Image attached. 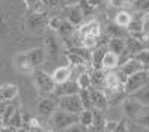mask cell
Returning <instances> with one entry per match:
<instances>
[{
  "label": "cell",
  "instance_id": "cell-26",
  "mask_svg": "<svg viewBox=\"0 0 149 132\" xmlns=\"http://www.w3.org/2000/svg\"><path fill=\"white\" fill-rule=\"evenodd\" d=\"M143 15L142 12H136V15H133V20H131L130 26H128V33L130 32H140L143 30Z\"/></svg>",
  "mask_w": 149,
  "mask_h": 132
},
{
  "label": "cell",
  "instance_id": "cell-30",
  "mask_svg": "<svg viewBox=\"0 0 149 132\" xmlns=\"http://www.w3.org/2000/svg\"><path fill=\"white\" fill-rule=\"evenodd\" d=\"M78 35H80V32H78ZM80 44H81V47L93 50L96 47V44H98V38L89 36V35H80Z\"/></svg>",
  "mask_w": 149,
  "mask_h": 132
},
{
  "label": "cell",
  "instance_id": "cell-9",
  "mask_svg": "<svg viewBox=\"0 0 149 132\" xmlns=\"http://www.w3.org/2000/svg\"><path fill=\"white\" fill-rule=\"evenodd\" d=\"M59 108V105H57V101H54V99H50V98H42L39 99V102H38V107H36V110H38V113H39V116H42V117H51L54 114V111Z\"/></svg>",
  "mask_w": 149,
  "mask_h": 132
},
{
  "label": "cell",
  "instance_id": "cell-4",
  "mask_svg": "<svg viewBox=\"0 0 149 132\" xmlns=\"http://www.w3.org/2000/svg\"><path fill=\"white\" fill-rule=\"evenodd\" d=\"M57 105H59L60 110H65V111L74 113V114H80L84 110L81 98H80V93L59 96V98H57Z\"/></svg>",
  "mask_w": 149,
  "mask_h": 132
},
{
  "label": "cell",
  "instance_id": "cell-3",
  "mask_svg": "<svg viewBox=\"0 0 149 132\" xmlns=\"http://www.w3.org/2000/svg\"><path fill=\"white\" fill-rule=\"evenodd\" d=\"M50 17L47 15L45 11L42 12H30L29 18L26 20V29L32 35H42L48 27Z\"/></svg>",
  "mask_w": 149,
  "mask_h": 132
},
{
  "label": "cell",
  "instance_id": "cell-44",
  "mask_svg": "<svg viewBox=\"0 0 149 132\" xmlns=\"http://www.w3.org/2000/svg\"><path fill=\"white\" fill-rule=\"evenodd\" d=\"M128 2H130V5H131V3H133V2H134V0H128Z\"/></svg>",
  "mask_w": 149,
  "mask_h": 132
},
{
  "label": "cell",
  "instance_id": "cell-18",
  "mask_svg": "<svg viewBox=\"0 0 149 132\" xmlns=\"http://www.w3.org/2000/svg\"><path fill=\"white\" fill-rule=\"evenodd\" d=\"M51 75H53L56 84L69 81V80H71V77H72V66H59V68L54 69Z\"/></svg>",
  "mask_w": 149,
  "mask_h": 132
},
{
  "label": "cell",
  "instance_id": "cell-14",
  "mask_svg": "<svg viewBox=\"0 0 149 132\" xmlns=\"http://www.w3.org/2000/svg\"><path fill=\"white\" fill-rule=\"evenodd\" d=\"M18 110V105L12 104V101L9 102H2V107H0V119H2V123H0V128L2 131L5 129L6 123L9 122V119L14 116V113Z\"/></svg>",
  "mask_w": 149,
  "mask_h": 132
},
{
  "label": "cell",
  "instance_id": "cell-13",
  "mask_svg": "<svg viewBox=\"0 0 149 132\" xmlns=\"http://www.w3.org/2000/svg\"><path fill=\"white\" fill-rule=\"evenodd\" d=\"M80 92V86L77 81H65V83H59L56 84L54 89V95L57 96H65V95H72V93H78Z\"/></svg>",
  "mask_w": 149,
  "mask_h": 132
},
{
  "label": "cell",
  "instance_id": "cell-35",
  "mask_svg": "<svg viewBox=\"0 0 149 132\" xmlns=\"http://www.w3.org/2000/svg\"><path fill=\"white\" fill-rule=\"evenodd\" d=\"M62 23H63L62 18H59V17H51L50 21H48V29H50V30H53L54 33H57L59 29L62 27Z\"/></svg>",
  "mask_w": 149,
  "mask_h": 132
},
{
  "label": "cell",
  "instance_id": "cell-42",
  "mask_svg": "<svg viewBox=\"0 0 149 132\" xmlns=\"http://www.w3.org/2000/svg\"><path fill=\"white\" fill-rule=\"evenodd\" d=\"M87 2H89V5L92 8H95V9H96V8H100L104 2H106V0H87Z\"/></svg>",
  "mask_w": 149,
  "mask_h": 132
},
{
  "label": "cell",
  "instance_id": "cell-2",
  "mask_svg": "<svg viewBox=\"0 0 149 132\" xmlns=\"http://www.w3.org/2000/svg\"><path fill=\"white\" fill-rule=\"evenodd\" d=\"M32 75H33V86L38 90L41 98L47 95H54L56 81H54L53 75H50L44 71H35Z\"/></svg>",
  "mask_w": 149,
  "mask_h": 132
},
{
  "label": "cell",
  "instance_id": "cell-6",
  "mask_svg": "<svg viewBox=\"0 0 149 132\" xmlns=\"http://www.w3.org/2000/svg\"><path fill=\"white\" fill-rule=\"evenodd\" d=\"M122 107H124L125 116L130 117L133 122H136L140 116H142V113L145 111V105L140 102L137 98H134V96L125 98L124 101H122Z\"/></svg>",
  "mask_w": 149,
  "mask_h": 132
},
{
  "label": "cell",
  "instance_id": "cell-24",
  "mask_svg": "<svg viewBox=\"0 0 149 132\" xmlns=\"http://www.w3.org/2000/svg\"><path fill=\"white\" fill-rule=\"evenodd\" d=\"M95 113L96 110H83L80 113V123L84 126V129H92L95 122Z\"/></svg>",
  "mask_w": 149,
  "mask_h": 132
},
{
  "label": "cell",
  "instance_id": "cell-36",
  "mask_svg": "<svg viewBox=\"0 0 149 132\" xmlns=\"http://www.w3.org/2000/svg\"><path fill=\"white\" fill-rule=\"evenodd\" d=\"M136 123H137V125H140L142 128L149 129V110H145V111L142 113V116L136 120Z\"/></svg>",
  "mask_w": 149,
  "mask_h": 132
},
{
  "label": "cell",
  "instance_id": "cell-22",
  "mask_svg": "<svg viewBox=\"0 0 149 132\" xmlns=\"http://www.w3.org/2000/svg\"><path fill=\"white\" fill-rule=\"evenodd\" d=\"M91 80H92V87H96V89L106 87V71L104 69H93L92 68Z\"/></svg>",
  "mask_w": 149,
  "mask_h": 132
},
{
  "label": "cell",
  "instance_id": "cell-43",
  "mask_svg": "<svg viewBox=\"0 0 149 132\" xmlns=\"http://www.w3.org/2000/svg\"><path fill=\"white\" fill-rule=\"evenodd\" d=\"M63 3H65V6H69V5H77V3H80V0H63Z\"/></svg>",
  "mask_w": 149,
  "mask_h": 132
},
{
  "label": "cell",
  "instance_id": "cell-38",
  "mask_svg": "<svg viewBox=\"0 0 149 132\" xmlns=\"http://www.w3.org/2000/svg\"><path fill=\"white\" fill-rule=\"evenodd\" d=\"M109 3H110V6L116 8V9H122V8L127 6L130 2L128 0H109Z\"/></svg>",
  "mask_w": 149,
  "mask_h": 132
},
{
  "label": "cell",
  "instance_id": "cell-19",
  "mask_svg": "<svg viewBox=\"0 0 149 132\" xmlns=\"http://www.w3.org/2000/svg\"><path fill=\"white\" fill-rule=\"evenodd\" d=\"M107 50L104 47H98L96 45L92 51V57H91V65L93 69H102V60H104V56H106Z\"/></svg>",
  "mask_w": 149,
  "mask_h": 132
},
{
  "label": "cell",
  "instance_id": "cell-15",
  "mask_svg": "<svg viewBox=\"0 0 149 132\" xmlns=\"http://www.w3.org/2000/svg\"><path fill=\"white\" fill-rule=\"evenodd\" d=\"M119 71L124 74V75L130 77V75H133V74H136V72L145 71V69H143L142 63H140L136 57H131V59H128L127 62H124V63L119 66Z\"/></svg>",
  "mask_w": 149,
  "mask_h": 132
},
{
  "label": "cell",
  "instance_id": "cell-10",
  "mask_svg": "<svg viewBox=\"0 0 149 132\" xmlns=\"http://www.w3.org/2000/svg\"><path fill=\"white\" fill-rule=\"evenodd\" d=\"M44 48H45V53H47V60L50 63H54L59 56V44L53 35H47L45 36V39H44Z\"/></svg>",
  "mask_w": 149,
  "mask_h": 132
},
{
  "label": "cell",
  "instance_id": "cell-27",
  "mask_svg": "<svg viewBox=\"0 0 149 132\" xmlns=\"http://www.w3.org/2000/svg\"><path fill=\"white\" fill-rule=\"evenodd\" d=\"M134 98H137L140 102H142L145 107H149V84L143 86L142 89H139L137 92L133 93Z\"/></svg>",
  "mask_w": 149,
  "mask_h": 132
},
{
  "label": "cell",
  "instance_id": "cell-23",
  "mask_svg": "<svg viewBox=\"0 0 149 132\" xmlns=\"http://www.w3.org/2000/svg\"><path fill=\"white\" fill-rule=\"evenodd\" d=\"M125 48H127V42L124 41V38H110L107 44V50L116 53L118 56H120L125 51Z\"/></svg>",
  "mask_w": 149,
  "mask_h": 132
},
{
  "label": "cell",
  "instance_id": "cell-37",
  "mask_svg": "<svg viewBox=\"0 0 149 132\" xmlns=\"http://www.w3.org/2000/svg\"><path fill=\"white\" fill-rule=\"evenodd\" d=\"M44 5H45V8H48V9H56V8H60L63 6V0H42Z\"/></svg>",
  "mask_w": 149,
  "mask_h": 132
},
{
  "label": "cell",
  "instance_id": "cell-31",
  "mask_svg": "<svg viewBox=\"0 0 149 132\" xmlns=\"http://www.w3.org/2000/svg\"><path fill=\"white\" fill-rule=\"evenodd\" d=\"M78 93H80V98H81L84 110H95L93 104H92V98H91V90L89 89H81Z\"/></svg>",
  "mask_w": 149,
  "mask_h": 132
},
{
  "label": "cell",
  "instance_id": "cell-40",
  "mask_svg": "<svg viewBox=\"0 0 149 132\" xmlns=\"http://www.w3.org/2000/svg\"><path fill=\"white\" fill-rule=\"evenodd\" d=\"M128 129H130V125L127 123V119H120V120L118 122L116 131H128Z\"/></svg>",
  "mask_w": 149,
  "mask_h": 132
},
{
  "label": "cell",
  "instance_id": "cell-39",
  "mask_svg": "<svg viewBox=\"0 0 149 132\" xmlns=\"http://www.w3.org/2000/svg\"><path fill=\"white\" fill-rule=\"evenodd\" d=\"M118 128V120H107L104 125V131H116Z\"/></svg>",
  "mask_w": 149,
  "mask_h": 132
},
{
  "label": "cell",
  "instance_id": "cell-5",
  "mask_svg": "<svg viewBox=\"0 0 149 132\" xmlns=\"http://www.w3.org/2000/svg\"><path fill=\"white\" fill-rule=\"evenodd\" d=\"M149 83V71H140L133 75H130L125 81V93L133 95L139 89H142L143 86Z\"/></svg>",
  "mask_w": 149,
  "mask_h": 132
},
{
  "label": "cell",
  "instance_id": "cell-7",
  "mask_svg": "<svg viewBox=\"0 0 149 132\" xmlns=\"http://www.w3.org/2000/svg\"><path fill=\"white\" fill-rule=\"evenodd\" d=\"M12 63H14L15 71L20 72V74H26V75H27V74H33L35 71H36V69L33 68V65H32L27 53H18V54H15Z\"/></svg>",
  "mask_w": 149,
  "mask_h": 132
},
{
  "label": "cell",
  "instance_id": "cell-16",
  "mask_svg": "<svg viewBox=\"0 0 149 132\" xmlns=\"http://www.w3.org/2000/svg\"><path fill=\"white\" fill-rule=\"evenodd\" d=\"M78 32L80 35H89V36H95V38H100L101 36V32H102V27H101V23L100 21H89V23H84L83 26L78 27Z\"/></svg>",
  "mask_w": 149,
  "mask_h": 132
},
{
  "label": "cell",
  "instance_id": "cell-28",
  "mask_svg": "<svg viewBox=\"0 0 149 132\" xmlns=\"http://www.w3.org/2000/svg\"><path fill=\"white\" fill-rule=\"evenodd\" d=\"M23 2L29 12H42L45 9V5L42 0H23Z\"/></svg>",
  "mask_w": 149,
  "mask_h": 132
},
{
  "label": "cell",
  "instance_id": "cell-1",
  "mask_svg": "<svg viewBox=\"0 0 149 132\" xmlns=\"http://www.w3.org/2000/svg\"><path fill=\"white\" fill-rule=\"evenodd\" d=\"M78 122H80V114H74L60 108H57L53 116L50 117L51 128L57 131H68L74 123H78Z\"/></svg>",
  "mask_w": 149,
  "mask_h": 132
},
{
  "label": "cell",
  "instance_id": "cell-41",
  "mask_svg": "<svg viewBox=\"0 0 149 132\" xmlns=\"http://www.w3.org/2000/svg\"><path fill=\"white\" fill-rule=\"evenodd\" d=\"M143 32L149 35V14L143 15Z\"/></svg>",
  "mask_w": 149,
  "mask_h": 132
},
{
  "label": "cell",
  "instance_id": "cell-17",
  "mask_svg": "<svg viewBox=\"0 0 149 132\" xmlns=\"http://www.w3.org/2000/svg\"><path fill=\"white\" fill-rule=\"evenodd\" d=\"M18 93H20L18 86L8 83V84H3L2 89H0V99H2V102H9V101H14L18 96Z\"/></svg>",
  "mask_w": 149,
  "mask_h": 132
},
{
  "label": "cell",
  "instance_id": "cell-25",
  "mask_svg": "<svg viewBox=\"0 0 149 132\" xmlns=\"http://www.w3.org/2000/svg\"><path fill=\"white\" fill-rule=\"evenodd\" d=\"M133 20V14H130L128 11H119L115 17V24L120 26V27H125L128 29V26Z\"/></svg>",
  "mask_w": 149,
  "mask_h": 132
},
{
  "label": "cell",
  "instance_id": "cell-32",
  "mask_svg": "<svg viewBox=\"0 0 149 132\" xmlns=\"http://www.w3.org/2000/svg\"><path fill=\"white\" fill-rule=\"evenodd\" d=\"M134 57L142 63L145 71H149V48H143L142 51H139Z\"/></svg>",
  "mask_w": 149,
  "mask_h": 132
},
{
  "label": "cell",
  "instance_id": "cell-11",
  "mask_svg": "<svg viewBox=\"0 0 149 132\" xmlns=\"http://www.w3.org/2000/svg\"><path fill=\"white\" fill-rule=\"evenodd\" d=\"M91 98H92V104H93V108L98 110V111H102L109 107L110 104V99L106 96L101 89H96V87H91Z\"/></svg>",
  "mask_w": 149,
  "mask_h": 132
},
{
  "label": "cell",
  "instance_id": "cell-12",
  "mask_svg": "<svg viewBox=\"0 0 149 132\" xmlns=\"http://www.w3.org/2000/svg\"><path fill=\"white\" fill-rule=\"evenodd\" d=\"M27 53V56L32 62V65L35 69H38L41 68L44 63H45V60H47V53H45V48L44 47H36V48H32L29 51H26Z\"/></svg>",
  "mask_w": 149,
  "mask_h": 132
},
{
  "label": "cell",
  "instance_id": "cell-21",
  "mask_svg": "<svg viewBox=\"0 0 149 132\" xmlns=\"http://www.w3.org/2000/svg\"><path fill=\"white\" fill-rule=\"evenodd\" d=\"M23 123H24V116L20 110H17L14 113V116L9 119V122L6 123L5 129H11V131H18V129H23ZM3 129V131H5Z\"/></svg>",
  "mask_w": 149,
  "mask_h": 132
},
{
  "label": "cell",
  "instance_id": "cell-29",
  "mask_svg": "<svg viewBox=\"0 0 149 132\" xmlns=\"http://www.w3.org/2000/svg\"><path fill=\"white\" fill-rule=\"evenodd\" d=\"M75 81L78 83V86H80V90H81V89H91V87H92L91 74L87 72V71L78 74V77H77V80H75Z\"/></svg>",
  "mask_w": 149,
  "mask_h": 132
},
{
  "label": "cell",
  "instance_id": "cell-20",
  "mask_svg": "<svg viewBox=\"0 0 149 132\" xmlns=\"http://www.w3.org/2000/svg\"><path fill=\"white\" fill-rule=\"evenodd\" d=\"M116 68H119V56L116 53L107 50L106 56H104V60H102V69L104 71H113Z\"/></svg>",
  "mask_w": 149,
  "mask_h": 132
},
{
  "label": "cell",
  "instance_id": "cell-34",
  "mask_svg": "<svg viewBox=\"0 0 149 132\" xmlns=\"http://www.w3.org/2000/svg\"><path fill=\"white\" fill-rule=\"evenodd\" d=\"M107 35H109V38H124L125 27H120V26H118V24L110 26V27L107 29Z\"/></svg>",
  "mask_w": 149,
  "mask_h": 132
},
{
  "label": "cell",
  "instance_id": "cell-33",
  "mask_svg": "<svg viewBox=\"0 0 149 132\" xmlns=\"http://www.w3.org/2000/svg\"><path fill=\"white\" fill-rule=\"evenodd\" d=\"M131 6L134 8L136 12H142V14H149V0H134Z\"/></svg>",
  "mask_w": 149,
  "mask_h": 132
},
{
  "label": "cell",
  "instance_id": "cell-8",
  "mask_svg": "<svg viewBox=\"0 0 149 132\" xmlns=\"http://www.w3.org/2000/svg\"><path fill=\"white\" fill-rule=\"evenodd\" d=\"M65 15H66V20L71 21L75 27H80V26L84 24V12L81 9L80 3L66 6L65 8Z\"/></svg>",
  "mask_w": 149,
  "mask_h": 132
}]
</instances>
